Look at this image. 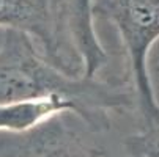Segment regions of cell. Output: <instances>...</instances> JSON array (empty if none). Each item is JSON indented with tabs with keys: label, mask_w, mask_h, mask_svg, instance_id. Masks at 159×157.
<instances>
[{
	"label": "cell",
	"mask_w": 159,
	"mask_h": 157,
	"mask_svg": "<svg viewBox=\"0 0 159 157\" xmlns=\"http://www.w3.org/2000/svg\"><path fill=\"white\" fill-rule=\"evenodd\" d=\"M154 69L156 72H159V52L156 54V58H154Z\"/></svg>",
	"instance_id": "8"
},
{
	"label": "cell",
	"mask_w": 159,
	"mask_h": 157,
	"mask_svg": "<svg viewBox=\"0 0 159 157\" xmlns=\"http://www.w3.org/2000/svg\"><path fill=\"white\" fill-rule=\"evenodd\" d=\"M61 96L76 104L79 116L109 132L110 115L137 107L132 86L96 77L74 76L52 63L25 33L2 30L0 41V102Z\"/></svg>",
	"instance_id": "1"
},
{
	"label": "cell",
	"mask_w": 159,
	"mask_h": 157,
	"mask_svg": "<svg viewBox=\"0 0 159 157\" xmlns=\"http://www.w3.org/2000/svg\"><path fill=\"white\" fill-rule=\"evenodd\" d=\"M121 146L131 157H159V120L126 135Z\"/></svg>",
	"instance_id": "7"
},
{
	"label": "cell",
	"mask_w": 159,
	"mask_h": 157,
	"mask_svg": "<svg viewBox=\"0 0 159 157\" xmlns=\"http://www.w3.org/2000/svg\"><path fill=\"white\" fill-rule=\"evenodd\" d=\"M104 133L76 113H61L24 133H0V157H131L109 151Z\"/></svg>",
	"instance_id": "4"
},
{
	"label": "cell",
	"mask_w": 159,
	"mask_h": 157,
	"mask_svg": "<svg viewBox=\"0 0 159 157\" xmlns=\"http://www.w3.org/2000/svg\"><path fill=\"white\" fill-rule=\"evenodd\" d=\"M93 16L117 30L126 52L142 123H156L159 102L148 72V54L159 39V0H93Z\"/></svg>",
	"instance_id": "2"
},
{
	"label": "cell",
	"mask_w": 159,
	"mask_h": 157,
	"mask_svg": "<svg viewBox=\"0 0 159 157\" xmlns=\"http://www.w3.org/2000/svg\"><path fill=\"white\" fill-rule=\"evenodd\" d=\"M0 28L29 35L52 63L84 76L70 27V0H0Z\"/></svg>",
	"instance_id": "3"
},
{
	"label": "cell",
	"mask_w": 159,
	"mask_h": 157,
	"mask_svg": "<svg viewBox=\"0 0 159 157\" xmlns=\"http://www.w3.org/2000/svg\"><path fill=\"white\" fill-rule=\"evenodd\" d=\"M70 27L82 61L84 76L96 77L109 58L95 32L93 0H70Z\"/></svg>",
	"instance_id": "6"
},
{
	"label": "cell",
	"mask_w": 159,
	"mask_h": 157,
	"mask_svg": "<svg viewBox=\"0 0 159 157\" xmlns=\"http://www.w3.org/2000/svg\"><path fill=\"white\" fill-rule=\"evenodd\" d=\"M61 113L79 115V110L61 96L0 102V133H24Z\"/></svg>",
	"instance_id": "5"
}]
</instances>
